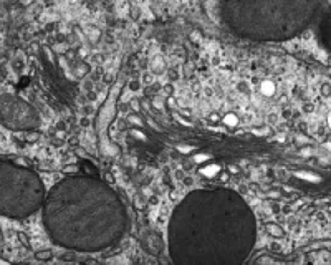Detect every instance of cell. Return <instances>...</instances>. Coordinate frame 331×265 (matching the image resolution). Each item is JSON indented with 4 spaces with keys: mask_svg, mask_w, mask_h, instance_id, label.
I'll use <instances>...</instances> for the list:
<instances>
[{
    "mask_svg": "<svg viewBox=\"0 0 331 265\" xmlns=\"http://www.w3.org/2000/svg\"><path fill=\"white\" fill-rule=\"evenodd\" d=\"M273 90H275V86L272 81H263L262 83V93L266 95V96H270L272 93H273Z\"/></svg>",
    "mask_w": 331,
    "mask_h": 265,
    "instance_id": "1",
    "label": "cell"
},
{
    "mask_svg": "<svg viewBox=\"0 0 331 265\" xmlns=\"http://www.w3.org/2000/svg\"><path fill=\"white\" fill-rule=\"evenodd\" d=\"M200 172L204 176H207V177H212L214 174H217V172H219V168H217V166H207L205 169H200Z\"/></svg>",
    "mask_w": 331,
    "mask_h": 265,
    "instance_id": "2",
    "label": "cell"
},
{
    "mask_svg": "<svg viewBox=\"0 0 331 265\" xmlns=\"http://www.w3.org/2000/svg\"><path fill=\"white\" fill-rule=\"evenodd\" d=\"M224 123L227 124V126H237V123H239V118H237L235 114H227V116L224 118Z\"/></svg>",
    "mask_w": 331,
    "mask_h": 265,
    "instance_id": "3",
    "label": "cell"
},
{
    "mask_svg": "<svg viewBox=\"0 0 331 265\" xmlns=\"http://www.w3.org/2000/svg\"><path fill=\"white\" fill-rule=\"evenodd\" d=\"M266 230H268L272 235H277V237H282L283 235V230L278 229V226H275V224H270V226L266 227Z\"/></svg>",
    "mask_w": 331,
    "mask_h": 265,
    "instance_id": "4",
    "label": "cell"
},
{
    "mask_svg": "<svg viewBox=\"0 0 331 265\" xmlns=\"http://www.w3.org/2000/svg\"><path fill=\"white\" fill-rule=\"evenodd\" d=\"M153 66H154V68H153V70H154L156 73H159V71L162 70V61H161L159 58H158V60H154V63H153Z\"/></svg>",
    "mask_w": 331,
    "mask_h": 265,
    "instance_id": "5",
    "label": "cell"
},
{
    "mask_svg": "<svg viewBox=\"0 0 331 265\" xmlns=\"http://www.w3.org/2000/svg\"><path fill=\"white\" fill-rule=\"evenodd\" d=\"M129 88H131V91H137L141 88V83L136 81V80H132V81H129Z\"/></svg>",
    "mask_w": 331,
    "mask_h": 265,
    "instance_id": "6",
    "label": "cell"
},
{
    "mask_svg": "<svg viewBox=\"0 0 331 265\" xmlns=\"http://www.w3.org/2000/svg\"><path fill=\"white\" fill-rule=\"evenodd\" d=\"M142 83L146 85V86L151 85V83H153V76H151L149 73H144V75H142Z\"/></svg>",
    "mask_w": 331,
    "mask_h": 265,
    "instance_id": "7",
    "label": "cell"
},
{
    "mask_svg": "<svg viewBox=\"0 0 331 265\" xmlns=\"http://www.w3.org/2000/svg\"><path fill=\"white\" fill-rule=\"evenodd\" d=\"M266 119H268V123H272V124H277V123H278V116H277L275 113L268 114V118H266Z\"/></svg>",
    "mask_w": 331,
    "mask_h": 265,
    "instance_id": "8",
    "label": "cell"
},
{
    "mask_svg": "<svg viewBox=\"0 0 331 265\" xmlns=\"http://www.w3.org/2000/svg\"><path fill=\"white\" fill-rule=\"evenodd\" d=\"M195 163H204V161H207V156L205 154H197V156L194 158Z\"/></svg>",
    "mask_w": 331,
    "mask_h": 265,
    "instance_id": "9",
    "label": "cell"
},
{
    "mask_svg": "<svg viewBox=\"0 0 331 265\" xmlns=\"http://www.w3.org/2000/svg\"><path fill=\"white\" fill-rule=\"evenodd\" d=\"M127 119H129L131 123H134V124H139V126H141V119H139L137 116H132V114H131V116L127 118Z\"/></svg>",
    "mask_w": 331,
    "mask_h": 265,
    "instance_id": "10",
    "label": "cell"
},
{
    "mask_svg": "<svg viewBox=\"0 0 331 265\" xmlns=\"http://www.w3.org/2000/svg\"><path fill=\"white\" fill-rule=\"evenodd\" d=\"M179 151H182V153H189V151H190V146H179Z\"/></svg>",
    "mask_w": 331,
    "mask_h": 265,
    "instance_id": "11",
    "label": "cell"
},
{
    "mask_svg": "<svg viewBox=\"0 0 331 265\" xmlns=\"http://www.w3.org/2000/svg\"><path fill=\"white\" fill-rule=\"evenodd\" d=\"M50 258V252H42V253H38V258Z\"/></svg>",
    "mask_w": 331,
    "mask_h": 265,
    "instance_id": "12",
    "label": "cell"
},
{
    "mask_svg": "<svg viewBox=\"0 0 331 265\" xmlns=\"http://www.w3.org/2000/svg\"><path fill=\"white\" fill-rule=\"evenodd\" d=\"M184 184H185V186H192V184H194V181L190 179V177H185V179H184Z\"/></svg>",
    "mask_w": 331,
    "mask_h": 265,
    "instance_id": "13",
    "label": "cell"
},
{
    "mask_svg": "<svg viewBox=\"0 0 331 265\" xmlns=\"http://www.w3.org/2000/svg\"><path fill=\"white\" fill-rule=\"evenodd\" d=\"M131 106H132V109H139V108H137L139 105H137V101H136V100H131Z\"/></svg>",
    "mask_w": 331,
    "mask_h": 265,
    "instance_id": "14",
    "label": "cell"
},
{
    "mask_svg": "<svg viewBox=\"0 0 331 265\" xmlns=\"http://www.w3.org/2000/svg\"><path fill=\"white\" fill-rule=\"evenodd\" d=\"M220 179H222V181H227V179H229V174H227V172H222V176H220Z\"/></svg>",
    "mask_w": 331,
    "mask_h": 265,
    "instance_id": "15",
    "label": "cell"
},
{
    "mask_svg": "<svg viewBox=\"0 0 331 265\" xmlns=\"http://www.w3.org/2000/svg\"><path fill=\"white\" fill-rule=\"evenodd\" d=\"M328 124L331 126V113H329V116H328Z\"/></svg>",
    "mask_w": 331,
    "mask_h": 265,
    "instance_id": "16",
    "label": "cell"
}]
</instances>
